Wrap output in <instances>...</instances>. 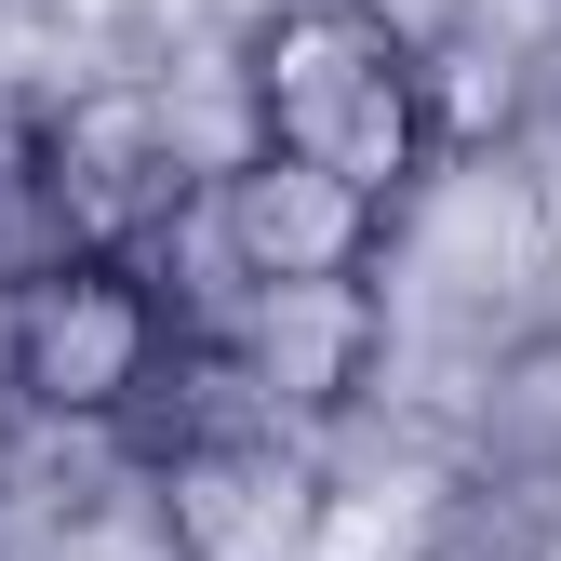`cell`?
<instances>
[{
    "label": "cell",
    "mask_w": 561,
    "mask_h": 561,
    "mask_svg": "<svg viewBox=\"0 0 561 561\" xmlns=\"http://www.w3.org/2000/svg\"><path fill=\"white\" fill-rule=\"evenodd\" d=\"M241 94H254V148H295L321 174H347L362 201L428 187V94H414V41L362 0H295L241 41Z\"/></svg>",
    "instance_id": "1"
},
{
    "label": "cell",
    "mask_w": 561,
    "mask_h": 561,
    "mask_svg": "<svg viewBox=\"0 0 561 561\" xmlns=\"http://www.w3.org/2000/svg\"><path fill=\"white\" fill-rule=\"evenodd\" d=\"M174 362V308L148 254H54L41 280H14V321H0V388L14 414H54V428H121L134 401Z\"/></svg>",
    "instance_id": "2"
},
{
    "label": "cell",
    "mask_w": 561,
    "mask_h": 561,
    "mask_svg": "<svg viewBox=\"0 0 561 561\" xmlns=\"http://www.w3.org/2000/svg\"><path fill=\"white\" fill-rule=\"evenodd\" d=\"M228 375L267 428H321V414H362L388 375V295L375 267L347 280H241V334H228Z\"/></svg>",
    "instance_id": "3"
},
{
    "label": "cell",
    "mask_w": 561,
    "mask_h": 561,
    "mask_svg": "<svg viewBox=\"0 0 561 561\" xmlns=\"http://www.w3.org/2000/svg\"><path fill=\"white\" fill-rule=\"evenodd\" d=\"M148 522L174 561H308L321 535V468L267 428V414H241V428H201L161 455L148 481Z\"/></svg>",
    "instance_id": "4"
},
{
    "label": "cell",
    "mask_w": 561,
    "mask_h": 561,
    "mask_svg": "<svg viewBox=\"0 0 561 561\" xmlns=\"http://www.w3.org/2000/svg\"><path fill=\"white\" fill-rule=\"evenodd\" d=\"M215 241L241 280H347V267H388V201H362L295 148H254L215 174Z\"/></svg>",
    "instance_id": "5"
},
{
    "label": "cell",
    "mask_w": 561,
    "mask_h": 561,
    "mask_svg": "<svg viewBox=\"0 0 561 561\" xmlns=\"http://www.w3.org/2000/svg\"><path fill=\"white\" fill-rule=\"evenodd\" d=\"M41 148H54L67 241H94V254H148V228H174V201H187L174 121H161L148 94H81V107H41Z\"/></svg>",
    "instance_id": "6"
},
{
    "label": "cell",
    "mask_w": 561,
    "mask_h": 561,
    "mask_svg": "<svg viewBox=\"0 0 561 561\" xmlns=\"http://www.w3.org/2000/svg\"><path fill=\"white\" fill-rule=\"evenodd\" d=\"M468 442H481V468H495V481H561V321H535V334L495 347Z\"/></svg>",
    "instance_id": "7"
},
{
    "label": "cell",
    "mask_w": 561,
    "mask_h": 561,
    "mask_svg": "<svg viewBox=\"0 0 561 561\" xmlns=\"http://www.w3.org/2000/svg\"><path fill=\"white\" fill-rule=\"evenodd\" d=\"M67 241V201H54V148H41V107H0V295L41 280Z\"/></svg>",
    "instance_id": "8"
},
{
    "label": "cell",
    "mask_w": 561,
    "mask_h": 561,
    "mask_svg": "<svg viewBox=\"0 0 561 561\" xmlns=\"http://www.w3.org/2000/svg\"><path fill=\"white\" fill-rule=\"evenodd\" d=\"M14 455H27V428H14V388H0V495H14Z\"/></svg>",
    "instance_id": "9"
}]
</instances>
